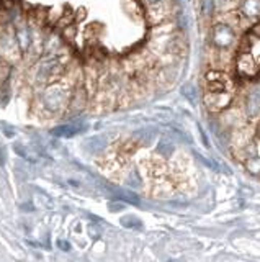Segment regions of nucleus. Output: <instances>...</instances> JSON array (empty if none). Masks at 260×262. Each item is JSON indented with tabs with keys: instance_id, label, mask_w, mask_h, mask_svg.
Returning <instances> with one entry per match:
<instances>
[{
	"instance_id": "f8f14e48",
	"label": "nucleus",
	"mask_w": 260,
	"mask_h": 262,
	"mask_svg": "<svg viewBox=\"0 0 260 262\" xmlns=\"http://www.w3.org/2000/svg\"><path fill=\"white\" fill-rule=\"evenodd\" d=\"M59 248H62V249H66V251H67V249H69V244H67L66 241H62V243L59 241Z\"/></svg>"
},
{
	"instance_id": "9b49d317",
	"label": "nucleus",
	"mask_w": 260,
	"mask_h": 262,
	"mask_svg": "<svg viewBox=\"0 0 260 262\" xmlns=\"http://www.w3.org/2000/svg\"><path fill=\"white\" fill-rule=\"evenodd\" d=\"M144 2L148 5H151V7H156V5L162 4V0H144Z\"/></svg>"
},
{
	"instance_id": "423d86ee",
	"label": "nucleus",
	"mask_w": 260,
	"mask_h": 262,
	"mask_svg": "<svg viewBox=\"0 0 260 262\" xmlns=\"http://www.w3.org/2000/svg\"><path fill=\"white\" fill-rule=\"evenodd\" d=\"M82 131H84L82 125H79V123H69V125H61V126L53 128L51 133L59 138H72L79 133H82Z\"/></svg>"
},
{
	"instance_id": "ddd939ff",
	"label": "nucleus",
	"mask_w": 260,
	"mask_h": 262,
	"mask_svg": "<svg viewBox=\"0 0 260 262\" xmlns=\"http://www.w3.org/2000/svg\"><path fill=\"white\" fill-rule=\"evenodd\" d=\"M258 138H260V128H258Z\"/></svg>"
},
{
	"instance_id": "7ed1b4c3",
	"label": "nucleus",
	"mask_w": 260,
	"mask_h": 262,
	"mask_svg": "<svg viewBox=\"0 0 260 262\" xmlns=\"http://www.w3.org/2000/svg\"><path fill=\"white\" fill-rule=\"evenodd\" d=\"M205 79L209 92H227L229 77L226 76V72L219 69H211L205 74Z\"/></svg>"
},
{
	"instance_id": "6e6552de",
	"label": "nucleus",
	"mask_w": 260,
	"mask_h": 262,
	"mask_svg": "<svg viewBox=\"0 0 260 262\" xmlns=\"http://www.w3.org/2000/svg\"><path fill=\"white\" fill-rule=\"evenodd\" d=\"M213 8H215V0H203L201 4V12H203V16H211L213 13Z\"/></svg>"
},
{
	"instance_id": "20e7f679",
	"label": "nucleus",
	"mask_w": 260,
	"mask_h": 262,
	"mask_svg": "<svg viewBox=\"0 0 260 262\" xmlns=\"http://www.w3.org/2000/svg\"><path fill=\"white\" fill-rule=\"evenodd\" d=\"M231 100L232 98L227 92H208V95L205 97L206 106L213 112L224 110L226 106L231 103Z\"/></svg>"
},
{
	"instance_id": "1a4fd4ad",
	"label": "nucleus",
	"mask_w": 260,
	"mask_h": 262,
	"mask_svg": "<svg viewBox=\"0 0 260 262\" xmlns=\"http://www.w3.org/2000/svg\"><path fill=\"white\" fill-rule=\"evenodd\" d=\"M118 195H120V199L123 202H126V203H133V205L139 203V199H137V196L134 193H131V192H121Z\"/></svg>"
},
{
	"instance_id": "f03ea898",
	"label": "nucleus",
	"mask_w": 260,
	"mask_h": 262,
	"mask_svg": "<svg viewBox=\"0 0 260 262\" xmlns=\"http://www.w3.org/2000/svg\"><path fill=\"white\" fill-rule=\"evenodd\" d=\"M235 71H238L242 77L252 79L258 74V66L257 61L254 59V56L249 53H241L235 59Z\"/></svg>"
},
{
	"instance_id": "9d476101",
	"label": "nucleus",
	"mask_w": 260,
	"mask_h": 262,
	"mask_svg": "<svg viewBox=\"0 0 260 262\" xmlns=\"http://www.w3.org/2000/svg\"><path fill=\"white\" fill-rule=\"evenodd\" d=\"M182 92H183V95L188 98V100H193L195 98V87L192 85V84H186V85H183L182 87Z\"/></svg>"
},
{
	"instance_id": "0eeeda50",
	"label": "nucleus",
	"mask_w": 260,
	"mask_h": 262,
	"mask_svg": "<svg viewBox=\"0 0 260 262\" xmlns=\"http://www.w3.org/2000/svg\"><path fill=\"white\" fill-rule=\"evenodd\" d=\"M242 13L247 18H260V0H244Z\"/></svg>"
},
{
	"instance_id": "39448f33",
	"label": "nucleus",
	"mask_w": 260,
	"mask_h": 262,
	"mask_svg": "<svg viewBox=\"0 0 260 262\" xmlns=\"http://www.w3.org/2000/svg\"><path fill=\"white\" fill-rule=\"evenodd\" d=\"M246 112L250 118L260 113V85L252 87L246 95Z\"/></svg>"
},
{
	"instance_id": "f257e3e1",
	"label": "nucleus",
	"mask_w": 260,
	"mask_h": 262,
	"mask_svg": "<svg viewBox=\"0 0 260 262\" xmlns=\"http://www.w3.org/2000/svg\"><path fill=\"white\" fill-rule=\"evenodd\" d=\"M209 43L218 49H229L235 43V31L227 23H216L211 28Z\"/></svg>"
}]
</instances>
